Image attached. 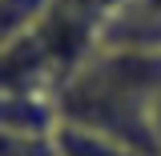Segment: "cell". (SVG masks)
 Instances as JSON below:
<instances>
[{
  "mask_svg": "<svg viewBox=\"0 0 161 156\" xmlns=\"http://www.w3.org/2000/svg\"><path fill=\"white\" fill-rule=\"evenodd\" d=\"M157 88H161V52L97 48L80 68H73L57 84V112L60 120L113 132L153 156L149 104Z\"/></svg>",
  "mask_w": 161,
  "mask_h": 156,
  "instance_id": "cell-1",
  "label": "cell"
},
{
  "mask_svg": "<svg viewBox=\"0 0 161 156\" xmlns=\"http://www.w3.org/2000/svg\"><path fill=\"white\" fill-rule=\"evenodd\" d=\"M133 4H141L149 16H157V20H161V0H133Z\"/></svg>",
  "mask_w": 161,
  "mask_h": 156,
  "instance_id": "cell-8",
  "label": "cell"
},
{
  "mask_svg": "<svg viewBox=\"0 0 161 156\" xmlns=\"http://www.w3.org/2000/svg\"><path fill=\"white\" fill-rule=\"evenodd\" d=\"M53 4H60V8H69L73 16H80V20H89V24H105V20L117 12L125 0H53Z\"/></svg>",
  "mask_w": 161,
  "mask_h": 156,
  "instance_id": "cell-6",
  "label": "cell"
},
{
  "mask_svg": "<svg viewBox=\"0 0 161 156\" xmlns=\"http://www.w3.org/2000/svg\"><path fill=\"white\" fill-rule=\"evenodd\" d=\"M0 156H57L53 136H20L0 128Z\"/></svg>",
  "mask_w": 161,
  "mask_h": 156,
  "instance_id": "cell-5",
  "label": "cell"
},
{
  "mask_svg": "<svg viewBox=\"0 0 161 156\" xmlns=\"http://www.w3.org/2000/svg\"><path fill=\"white\" fill-rule=\"evenodd\" d=\"M153 156H161V152H153Z\"/></svg>",
  "mask_w": 161,
  "mask_h": 156,
  "instance_id": "cell-9",
  "label": "cell"
},
{
  "mask_svg": "<svg viewBox=\"0 0 161 156\" xmlns=\"http://www.w3.org/2000/svg\"><path fill=\"white\" fill-rule=\"evenodd\" d=\"M53 152L57 156H149L145 148L113 136V132H101V128H89V124H73V120H60L53 128Z\"/></svg>",
  "mask_w": 161,
  "mask_h": 156,
  "instance_id": "cell-4",
  "label": "cell"
},
{
  "mask_svg": "<svg viewBox=\"0 0 161 156\" xmlns=\"http://www.w3.org/2000/svg\"><path fill=\"white\" fill-rule=\"evenodd\" d=\"M60 72L48 60L36 32L0 48V92H57Z\"/></svg>",
  "mask_w": 161,
  "mask_h": 156,
  "instance_id": "cell-2",
  "label": "cell"
},
{
  "mask_svg": "<svg viewBox=\"0 0 161 156\" xmlns=\"http://www.w3.org/2000/svg\"><path fill=\"white\" fill-rule=\"evenodd\" d=\"M149 140H153V152H161V88L149 104Z\"/></svg>",
  "mask_w": 161,
  "mask_h": 156,
  "instance_id": "cell-7",
  "label": "cell"
},
{
  "mask_svg": "<svg viewBox=\"0 0 161 156\" xmlns=\"http://www.w3.org/2000/svg\"><path fill=\"white\" fill-rule=\"evenodd\" d=\"M60 124L57 92H0V128L20 136H53Z\"/></svg>",
  "mask_w": 161,
  "mask_h": 156,
  "instance_id": "cell-3",
  "label": "cell"
}]
</instances>
